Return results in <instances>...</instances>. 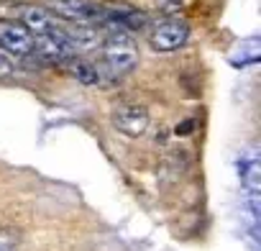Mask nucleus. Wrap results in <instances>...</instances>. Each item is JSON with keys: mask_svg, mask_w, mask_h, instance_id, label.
I'll return each instance as SVG.
<instances>
[{"mask_svg": "<svg viewBox=\"0 0 261 251\" xmlns=\"http://www.w3.org/2000/svg\"><path fill=\"white\" fill-rule=\"evenodd\" d=\"M102 59L105 67L120 77L139 64V46L128 34H110L102 44Z\"/></svg>", "mask_w": 261, "mask_h": 251, "instance_id": "obj_1", "label": "nucleus"}, {"mask_svg": "<svg viewBox=\"0 0 261 251\" xmlns=\"http://www.w3.org/2000/svg\"><path fill=\"white\" fill-rule=\"evenodd\" d=\"M187 39H190V26L179 18L159 21L151 31V46L156 52H174V49L185 46Z\"/></svg>", "mask_w": 261, "mask_h": 251, "instance_id": "obj_2", "label": "nucleus"}, {"mask_svg": "<svg viewBox=\"0 0 261 251\" xmlns=\"http://www.w3.org/2000/svg\"><path fill=\"white\" fill-rule=\"evenodd\" d=\"M0 49L13 57L34 54V36L21 21H3L0 23Z\"/></svg>", "mask_w": 261, "mask_h": 251, "instance_id": "obj_3", "label": "nucleus"}, {"mask_svg": "<svg viewBox=\"0 0 261 251\" xmlns=\"http://www.w3.org/2000/svg\"><path fill=\"white\" fill-rule=\"evenodd\" d=\"M51 16H62L67 21H77V23H87V21H97L100 16V6L92 0H49Z\"/></svg>", "mask_w": 261, "mask_h": 251, "instance_id": "obj_4", "label": "nucleus"}, {"mask_svg": "<svg viewBox=\"0 0 261 251\" xmlns=\"http://www.w3.org/2000/svg\"><path fill=\"white\" fill-rule=\"evenodd\" d=\"M113 123H115V129L120 134L136 139V136H141L149 129V113L141 105H120L113 113Z\"/></svg>", "mask_w": 261, "mask_h": 251, "instance_id": "obj_5", "label": "nucleus"}, {"mask_svg": "<svg viewBox=\"0 0 261 251\" xmlns=\"http://www.w3.org/2000/svg\"><path fill=\"white\" fill-rule=\"evenodd\" d=\"M21 23L31 31L34 39L46 36V34H54L57 29H62L59 21H57L49 11H44V8H26L23 16H21Z\"/></svg>", "mask_w": 261, "mask_h": 251, "instance_id": "obj_6", "label": "nucleus"}, {"mask_svg": "<svg viewBox=\"0 0 261 251\" xmlns=\"http://www.w3.org/2000/svg\"><path fill=\"white\" fill-rule=\"evenodd\" d=\"M258 54H261V41H258V36L253 34V36H246V39H241V41H236V44L230 46L228 62L241 69V67L256 64V62H258Z\"/></svg>", "mask_w": 261, "mask_h": 251, "instance_id": "obj_7", "label": "nucleus"}, {"mask_svg": "<svg viewBox=\"0 0 261 251\" xmlns=\"http://www.w3.org/2000/svg\"><path fill=\"white\" fill-rule=\"evenodd\" d=\"M72 74H74V80L82 82V85H97V82H100L97 67H92V64L85 62V59H74V62H72Z\"/></svg>", "mask_w": 261, "mask_h": 251, "instance_id": "obj_8", "label": "nucleus"}, {"mask_svg": "<svg viewBox=\"0 0 261 251\" xmlns=\"http://www.w3.org/2000/svg\"><path fill=\"white\" fill-rule=\"evenodd\" d=\"M16 246V236L11 231H0V251H13Z\"/></svg>", "mask_w": 261, "mask_h": 251, "instance_id": "obj_9", "label": "nucleus"}, {"mask_svg": "<svg viewBox=\"0 0 261 251\" xmlns=\"http://www.w3.org/2000/svg\"><path fill=\"white\" fill-rule=\"evenodd\" d=\"M6 74H11V64L0 57V77H6Z\"/></svg>", "mask_w": 261, "mask_h": 251, "instance_id": "obj_10", "label": "nucleus"}]
</instances>
